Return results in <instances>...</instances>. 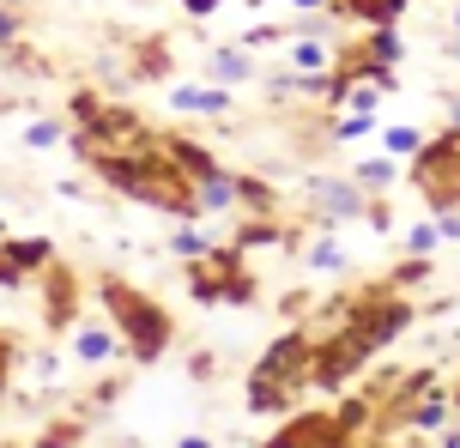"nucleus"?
Segmentation results:
<instances>
[{
    "mask_svg": "<svg viewBox=\"0 0 460 448\" xmlns=\"http://www.w3.org/2000/svg\"><path fill=\"white\" fill-rule=\"evenodd\" d=\"M309 370H315V339H309L303 328L285 333V339H273L267 357L254 364V376H249V406L254 412H279V406L309 382Z\"/></svg>",
    "mask_w": 460,
    "mask_h": 448,
    "instance_id": "obj_1",
    "label": "nucleus"
},
{
    "mask_svg": "<svg viewBox=\"0 0 460 448\" xmlns=\"http://www.w3.org/2000/svg\"><path fill=\"white\" fill-rule=\"evenodd\" d=\"M97 297H103V309H110V321H115V333H121L128 352L146 357V364L164 357V346H170V333H176V328H170V315H164L152 297H139L128 279H103V285H97Z\"/></svg>",
    "mask_w": 460,
    "mask_h": 448,
    "instance_id": "obj_2",
    "label": "nucleus"
},
{
    "mask_svg": "<svg viewBox=\"0 0 460 448\" xmlns=\"http://www.w3.org/2000/svg\"><path fill=\"white\" fill-rule=\"evenodd\" d=\"M412 182H418V194H424L430 213L460 206V134L455 127H448L442 140H424L412 152Z\"/></svg>",
    "mask_w": 460,
    "mask_h": 448,
    "instance_id": "obj_3",
    "label": "nucleus"
},
{
    "mask_svg": "<svg viewBox=\"0 0 460 448\" xmlns=\"http://www.w3.org/2000/svg\"><path fill=\"white\" fill-rule=\"evenodd\" d=\"M188 285H194L200 303H249V279H243L236 249H207V255H194Z\"/></svg>",
    "mask_w": 460,
    "mask_h": 448,
    "instance_id": "obj_4",
    "label": "nucleus"
},
{
    "mask_svg": "<svg viewBox=\"0 0 460 448\" xmlns=\"http://www.w3.org/2000/svg\"><path fill=\"white\" fill-rule=\"evenodd\" d=\"M364 189L358 182H315V213L322 218H364Z\"/></svg>",
    "mask_w": 460,
    "mask_h": 448,
    "instance_id": "obj_5",
    "label": "nucleus"
},
{
    "mask_svg": "<svg viewBox=\"0 0 460 448\" xmlns=\"http://www.w3.org/2000/svg\"><path fill=\"white\" fill-rule=\"evenodd\" d=\"M279 443H345L340 412H303L291 425H279Z\"/></svg>",
    "mask_w": 460,
    "mask_h": 448,
    "instance_id": "obj_6",
    "label": "nucleus"
},
{
    "mask_svg": "<svg viewBox=\"0 0 460 448\" xmlns=\"http://www.w3.org/2000/svg\"><path fill=\"white\" fill-rule=\"evenodd\" d=\"M170 103H176L182 116H225V110H230V92H225V85H176V92H170Z\"/></svg>",
    "mask_w": 460,
    "mask_h": 448,
    "instance_id": "obj_7",
    "label": "nucleus"
},
{
    "mask_svg": "<svg viewBox=\"0 0 460 448\" xmlns=\"http://www.w3.org/2000/svg\"><path fill=\"white\" fill-rule=\"evenodd\" d=\"M115 346H121V333H115V328H92V321H85V328L73 333V352H79V364H110Z\"/></svg>",
    "mask_w": 460,
    "mask_h": 448,
    "instance_id": "obj_8",
    "label": "nucleus"
},
{
    "mask_svg": "<svg viewBox=\"0 0 460 448\" xmlns=\"http://www.w3.org/2000/svg\"><path fill=\"white\" fill-rule=\"evenodd\" d=\"M194 206H200V213H225V206H236V176H225V170L200 176V182H194Z\"/></svg>",
    "mask_w": 460,
    "mask_h": 448,
    "instance_id": "obj_9",
    "label": "nucleus"
},
{
    "mask_svg": "<svg viewBox=\"0 0 460 448\" xmlns=\"http://www.w3.org/2000/svg\"><path fill=\"white\" fill-rule=\"evenodd\" d=\"M73 315H79V297H73V273H49V328H73Z\"/></svg>",
    "mask_w": 460,
    "mask_h": 448,
    "instance_id": "obj_10",
    "label": "nucleus"
},
{
    "mask_svg": "<svg viewBox=\"0 0 460 448\" xmlns=\"http://www.w3.org/2000/svg\"><path fill=\"white\" fill-rule=\"evenodd\" d=\"M285 61H291V73H327L333 67V48L322 37H297V43L285 48Z\"/></svg>",
    "mask_w": 460,
    "mask_h": 448,
    "instance_id": "obj_11",
    "label": "nucleus"
},
{
    "mask_svg": "<svg viewBox=\"0 0 460 448\" xmlns=\"http://www.w3.org/2000/svg\"><path fill=\"white\" fill-rule=\"evenodd\" d=\"M412 0H333V13H358L364 24H400Z\"/></svg>",
    "mask_w": 460,
    "mask_h": 448,
    "instance_id": "obj_12",
    "label": "nucleus"
},
{
    "mask_svg": "<svg viewBox=\"0 0 460 448\" xmlns=\"http://www.w3.org/2000/svg\"><path fill=\"white\" fill-rule=\"evenodd\" d=\"M207 73L218 79V85H236V79H249V73H254V61H249V48H212Z\"/></svg>",
    "mask_w": 460,
    "mask_h": 448,
    "instance_id": "obj_13",
    "label": "nucleus"
},
{
    "mask_svg": "<svg viewBox=\"0 0 460 448\" xmlns=\"http://www.w3.org/2000/svg\"><path fill=\"white\" fill-rule=\"evenodd\" d=\"M406 425L412 430H448V400H437V388H430V400L406 406Z\"/></svg>",
    "mask_w": 460,
    "mask_h": 448,
    "instance_id": "obj_14",
    "label": "nucleus"
},
{
    "mask_svg": "<svg viewBox=\"0 0 460 448\" xmlns=\"http://www.w3.org/2000/svg\"><path fill=\"white\" fill-rule=\"evenodd\" d=\"M364 55H369V61H382V67H394V61L406 55V48H400V31H394V24H376L369 43H364Z\"/></svg>",
    "mask_w": 460,
    "mask_h": 448,
    "instance_id": "obj_15",
    "label": "nucleus"
},
{
    "mask_svg": "<svg viewBox=\"0 0 460 448\" xmlns=\"http://www.w3.org/2000/svg\"><path fill=\"white\" fill-rule=\"evenodd\" d=\"M394 182V158H369V164H358V189H388Z\"/></svg>",
    "mask_w": 460,
    "mask_h": 448,
    "instance_id": "obj_16",
    "label": "nucleus"
},
{
    "mask_svg": "<svg viewBox=\"0 0 460 448\" xmlns=\"http://www.w3.org/2000/svg\"><path fill=\"white\" fill-rule=\"evenodd\" d=\"M309 267H315V273H340L345 249H340V242H315V249H309Z\"/></svg>",
    "mask_w": 460,
    "mask_h": 448,
    "instance_id": "obj_17",
    "label": "nucleus"
},
{
    "mask_svg": "<svg viewBox=\"0 0 460 448\" xmlns=\"http://www.w3.org/2000/svg\"><path fill=\"white\" fill-rule=\"evenodd\" d=\"M170 249H176V255H182V260H194V255H207L212 242H207V236H200V231H188V224H182V231L170 236Z\"/></svg>",
    "mask_w": 460,
    "mask_h": 448,
    "instance_id": "obj_18",
    "label": "nucleus"
},
{
    "mask_svg": "<svg viewBox=\"0 0 460 448\" xmlns=\"http://www.w3.org/2000/svg\"><path fill=\"white\" fill-rule=\"evenodd\" d=\"M382 145H388V152H400V158H412L418 145H424V134H418V127H388V140H382Z\"/></svg>",
    "mask_w": 460,
    "mask_h": 448,
    "instance_id": "obj_19",
    "label": "nucleus"
},
{
    "mask_svg": "<svg viewBox=\"0 0 460 448\" xmlns=\"http://www.w3.org/2000/svg\"><path fill=\"white\" fill-rule=\"evenodd\" d=\"M55 140H61V121H31V127H24V145H37V152L55 145Z\"/></svg>",
    "mask_w": 460,
    "mask_h": 448,
    "instance_id": "obj_20",
    "label": "nucleus"
},
{
    "mask_svg": "<svg viewBox=\"0 0 460 448\" xmlns=\"http://www.w3.org/2000/svg\"><path fill=\"white\" fill-rule=\"evenodd\" d=\"M437 242H442L437 224H418V231L406 236V249H412V255H437Z\"/></svg>",
    "mask_w": 460,
    "mask_h": 448,
    "instance_id": "obj_21",
    "label": "nucleus"
},
{
    "mask_svg": "<svg viewBox=\"0 0 460 448\" xmlns=\"http://www.w3.org/2000/svg\"><path fill=\"white\" fill-rule=\"evenodd\" d=\"M333 134H340V140H358V134H369V116H345Z\"/></svg>",
    "mask_w": 460,
    "mask_h": 448,
    "instance_id": "obj_22",
    "label": "nucleus"
},
{
    "mask_svg": "<svg viewBox=\"0 0 460 448\" xmlns=\"http://www.w3.org/2000/svg\"><path fill=\"white\" fill-rule=\"evenodd\" d=\"M6 376H13V339L0 333V394H6Z\"/></svg>",
    "mask_w": 460,
    "mask_h": 448,
    "instance_id": "obj_23",
    "label": "nucleus"
},
{
    "mask_svg": "<svg viewBox=\"0 0 460 448\" xmlns=\"http://www.w3.org/2000/svg\"><path fill=\"white\" fill-rule=\"evenodd\" d=\"M188 13H194V19H207V13H218V6H225V0H182Z\"/></svg>",
    "mask_w": 460,
    "mask_h": 448,
    "instance_id": "obj_24",
    "label": "nucleus"
},
{
    "mask_svg": "<svg viewBox=\"0 0 460 448\" xmlns=\"http://www.w3.org/2000/svg\"><path fill=\"white\" fill-rule=\"evenodd\" d=\"M291 6H297V13H327L333 0H291Z\"/></svg>",
    "mask_w": 460,
    "mask_h": 448,
    "instance_id": "obj_25",
    "label": "nucleus"
},
{
    "mask_svg": "<svg viewBox=\"0 0 460 448\" xmlns=\"http://www.w3.org/2000/svg\"><path fill=\"white\" fill-rule=\"evenodd\" d=\"M448 127L460 134V97H448Z\"/></svg>",
    "mask_w": 460,
    "mask_h": 448,
    "instance_id": "obj_26",
    "label": "nucleus"
},
{
    "mask_svg": "<svg viewBox=\"0 0 460 448\" xmlns=\"http://www.w3.org/2000/svg\"><path fill=\"white\" fill-rule=\"evenodd\" d=\"M448 61H460V31H455V37H448Z\"/></svg>",
    "mask_w": 460,
    "mask_h": 448,
    "instance_id": "obj_27",
    "label": "nucleus"
},
{
    "mask_svg": "<svg viewBox=\"0 0 460 448\" xmlns=\"http://www.w3.org/2000/svg\"><path fill=\"white\" fill-rule=\"evenodd\" d=\"M455 31H460V6H455Z\"/></svg>",
    "mask_w": 460,
    "mask_h": 448,
    "instance_id": "obj_28",
    "label": "nucleus"
},
{
    "mask_svg": "<svg viewBox=\"0 0 460 448\" xmlns=\"http://www.w3.org/2000/svg\"><path fill=\"white\" fill-rule=\"evenodd\" d=\"M455 412H460V394H455Z\"/></svg>",
    "mask_w": 460,
    "mask_h": 448,
    "instance_id": "obj_29",
    "label": "nucleus"
}]
</instances>
